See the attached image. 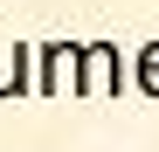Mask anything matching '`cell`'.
Returning <instances> with one entry per match:
<instances>
[{
  "label": "cell",
  "instance_id": "cell-1",
  "mask_svg": "<svg viewBox=\"0 0 159 152\" xmlns=\"http://www.w3.org/2000/svg\"><path fill=\"white\" fill-rule=\"evenodd\" d=\"M76 69H83V83H90L97 97L118 90V48H104V42H97V48H76Z\"/></svg>",
  "mask_w": 159,
  "mask_h": 152
},
{
  "label": "cell",
  "instance_id": "cell-3",
  "mask_svg": "<svg viewBox=\"0 0 159 152\" xmlns=\"http://www.w3.org/2000/svg\"><path fill=\"white\" fill-rule=\"evenodd\" d=\"M139 83H145V90L159 97V42H152V48H145V56H139Z\"/></svg>",
  "mask_w": 159,
  "mask_h": 152
},
{
  "label": "cell",
  "instance_id": "cell-2",
  "mask_svg": "<svg viewBox=\"0 0 159 152\" xmlns=\"http://www.w3.org/2000/svg\"><path fill=\"white\" fill-rule=\"evenodd\" d=\"M21 76H28V56L0 48V97H7V90H21Z\"/></svg>",
  "mask_w": 159,
  "mask_h": 152
}]
</instances>
